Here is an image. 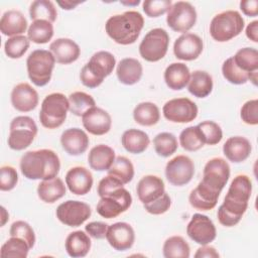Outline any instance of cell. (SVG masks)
I'll use <instances>...</instances> for the list:
<instances>
[{
  "label": "cell",
  "mask_w": 258,
  "mask_h": 258,
  "mask_svg": "<svg viewBox=\"0 0 258 258\" xmlns=\"http://www.w3.org/2000/svg\"><path fill=\"white\" fill-rule=\"evenodd\" d=\"M241 119L244 123L248 125L258 124V100L252 99L247 101L241 108L240 111Z\"/></svg>",
  "instance_id": "816d5d0a"
},
{
  "label": "cell",
  "mask_w": 258,
  "mask_h": 258,
  "mask_svg": "<svg viewBox=\"0 0 258 258\" xmlns=\"http://www.w3.org/2000/svg\"><path fill=\"white\" fill-rule=\"evenodd\" d=\"M252 194V182L248 175L238 174L231 181L223 204L219 207L217 217L225 227L236 226L248 208Z\"/></svg>",
  "instance_id": "6da1fadb"
},
{
  "label": "cell",
  "mask_w": 258,
  "mask_h": 258,
  "mask_svg": "<svg viewBox=\"0 0 258 258\" xmlns=\"http://www.w3.org/2000/svg\"><path fill=\"white\" fill-rule=\"evenodd\" d=\"M140 3L139 0H134V1H121V4L123 5H128V6H136Z\"/></svg>",
  "instance_id": "6125c7cd"
},
{
  "label": "cell",
  "mask_w": 258,
  "mask_h": 258,
  "mask_svg": "<svg viewBox=\"0 0 258 258\" xmlns=\"http://www.w3.org/2000/svg\"><path fill=\"white\" fill-rule=\"evenodd\" d=\"M108 227L109 225L104 222H91L85 226V231L90 237L100 240L106 238Z\"/></svg>",
  "instance_id": "11a10c76"
},
{
  "label": "cell",
  "mask_w": 258,
  "mask_h": 258,
  "mask_svg": "<svg viewBox=\"0 0 258 258\" xmlns=\"http://www.w3.org/2000/svg\"><path fill=\"white\" fill-rule=\"evenodd\" d=\"M66 195V185L61 178L53 177L41 180L37 186L38 198L46 203L53 204Z\"/></svg>",
  "instance_id": "d6a6232c"
},
{
  "label": "cell",
  "mask_w": 258,
  "mask_h": 258,
  "mask_svg": "<svg viewBox=\"0 0 258 258\" xmlns=\"http://www.w3.org/2000/svg\"><path fill=\"white\" fill-rule=\"evenodd\" d=\"M194 174V161L186 155H177L166 163L165 176L172 185L182 186L187 184Z\"/></svg>",
  "instance_id": "9a60e30c"
},
{
  "label": "cell",
  "mask_w": 258,
  "mask_h": 258,
  "mask_svg": "<svg viewBox=\"0 0 258 258\" xmlns=\"http://www.w3.org/2000/svg\"><path fill=\"white\" fill-rule=\"evenodd\" d=\"M55 64L53 54L46 49H35L26 59L27 75L29 80L37 87L47 85L51 79Z\"/></svg>",
  "instance_id": "52a82bcc"
},
{
  "label": "cell",
  "mask_w": 258,
  "mask_h": 258,
  "mask_svg": "<svg viewBox=\"0 0 258 258\" xmlns=\"http://www.w3.org/2000/svg\"><path fill=\"white\" fill-rule=\"evenodd\" d=\"M223 77L233 85H243L249 81V74L242 71L234 61L233 57L227 58L222 64Z\"/></svg>",
  "instance_id": "bcb514c9"
},
{
  "label": "cell",
  "mask_w": 258,
  "mask_h": 258,
  "mask_svg": "<svg viewBox=\"0 0 258 258\" xmlns=\"http://www.w3.org/2000/svg\"><path fill=\"white\" fill-rule=\"evenodd\" d=\"M164 82L173 91L184 89L190 79V72L183 62H172L164 71Z\"/></svg>",
  "instance_id": "83f0119b"
},
{
  "label": "cell",
  "mask_w": 258,
  "mask_h": 258,
  "mask_svg": "<svg viewBox=\"0 0 258 258\" xmlns=\"http://www.w3.org/2000/svg\"><path fill=\"white\" fill-rule=\"evenodd\" d=\"M90 143L87 133L80 128H69L61 133L60 144L63 150L73 156L86 152Z\"/></svg>",
  "instance_id": "7402d4cb"
},
{
  "label": "cell",
  "mask_w": 258,
  "mask_h": 258,
  "mask_svg": "<svg viewBox=\"0 0 258 258\" xmlns=\"http://www.w3.org/2000/svg\"><path fill=\"white\" fill-rule=\"evenodd\" d=\"M197 22L196 8L186 1L173 3L167 11L166 23L175 32L186 33Z\"/></svg>",
  "instance_id": "8fae6325"
},
{
  "label": "cell",
  "mask_w": 258,
  "mask_h": 258,
  "mask_svg": "<svg viewBox=\"0 0 258 258\" xmlns=\"http://www.w3.org/2000/svg\"><path fill=\"white\" fill-rule=\"evenodd\" d=\"M136 192L139 201L143 205L151 203L165 192L164 182L157 175H145L138 181Z\"/></svg>",
  "instance_id": "603a6c76"
},
{
  "label": "cell",
  "mask_w": 258,
  "mask_h": 258,
  "mask_svg": "<svg viewBox=\"0 0 258 258\" xmlns=\"http://www.w3.org/2000/svg\"><path fill=\"white\" fill-rule=\"evenodd\" d=\"M245 22L236 10H226L215 15L210 23V34L218 42H226L238 36Z\"/></svg>",
  "instance_id": "5b68a950"
},
{
  "label": "cell",
  "mask_w": 258,
  "mask_h": 258,
  "mask_svg": "<svg viewBox=\"0 0 258 258\" xmlns=\"http://www.w3.org/2000/svg\"><path fill=\"white\" fill-rule=\"evenodd\" d=\"M91 245L90 236L81 230L70 233L64 242L66 251L73 258L85 257L90 252Z\"/></svg>",
  "instance_id": "4dcf8cb0"
},
{
  "label": "cell",
  "mask_w": 258,
  "mask_h": 258,
  "mask_svg": "<svg viewBox=\"0 0 258 258\" xmlns=\"http://www.w3.org/2000/svg\"><path fill=\"white\" fill-rule=\"evenodd\" d=\"M252 145L243 136H233L226 140L223 145V153L228 160L234 163L245 161L251 154Z\"/></svg>",
  "instance_id": "d4e9b609"
},
{
  "label": "cell",
  "mask_w": 258,
  "mask_h": 258,
  "mask_svg": "<svg viewBox=\"0 0 258 258\" xmlns=\"http://www.w3.org/2000/svg\"><path fill=\"white\" fill-rule=\"evenodd\" d=\"M232 57L235 63L245 73L250 75L252 72L258 71V51L256 48H240Z\"/></svg>",
  "instance_id": "ab89813d"
},
{
  "label": "cell",
  "mask_w": 258,
  "mask_h": 258,
  "mask_svg": "<svg viewBox=\"0 0 258 258\" xmlns=\"http://www.w3.org/2000/svg\"><path fill=\"white\" fill-rule=\"evenodd\" d=\"M106 239L109 245L117 251L129 250L135 242V232L126 222H117L108 227Z\"/></svg>",
  "instance_id": "e0dca14e"
},
{
  "label": "cell",
  "mask_w": 258,
  "mask_h": 258,
  "mask_svg": "<svg viewBox=\"0 0 258 258\" xmlns=\"http://www.w3.org/2000/svg\"><path fill=\"white\" fill-rule=\"evenodd\" d=\"M1 217H2L1 226L3 227L5 225V223L9 220V214H8V212L6 211V209L4 207H1Z\"/></svg>",
  "instance_id": "94428289"
},
{
  "label": "cell",
  "mask_w": 258,
  "mask_h": 258,
  "mask_svg": "<svg viewBox=\"0 0 258 258\" xmlns=\"http://www.w3.org/2000/svg\"><path fill=\"white\" fill-rule=\"evenodd\" d=\"M53 36V25L46 20H34L27 29V37L36 44L48 42Z\"/></svg>",
  "instance_id": "d590c367"
},
{
  "label": "cell",
  "mask_w": 258,
  "mask_h": 258,
  "mask_svg": "<svg viewBox=\"0 0 258 258\" xmlns=\"http://www.w3.org/2000/svg\"><path fill=\"white\" fill-rule=\"evenodd\" d=\"M187 236L199 245H208L217 237L213 221L206 215L195 214L186 226Z\"/></svg>",
  "instance_id": "2e32d148"
},
{
  "label": "cell",
  "mask_w": 258,
  "mask_h": 258,
  "mask_svg": "<svg viewBox=\"0 0 258 258\" xmlns=\"http://www.w3.org/2000/svg\"><path fill=\"white\" fill-rule=\"evenodd\" d=\"M92 214L91 207L81 201H72L61 203L55 211L57 220L69 227H79L83 225Z\"/></svg>",
  "instance_id": "5bb4252c"
},
{
  "label": "cell",
  "mask_w": 258,
  "mask_h": 258,
  "mask_svg": "<svg viewBox=\"0 0 258 258\" xmlns=\"http://www.w3.org/2000/svg\"><path fill=\"white\" fill-rule=\"evenodd\" d=\"M115 158V151L112 147L105 144H99L90 150L88 162L92 169L96 171H105L111 167Z\"/></svg>",
  "instance_id": "f546056e"
},
{
  "label": "cell",
  "mask_w": 258,
  "mask_h": 258,
  "mask_svg": "<svg viewBox=\"0 0 258 258\" xmlns=\"http://www.w3.org/2000/svg\"><path fill=\"white\" fill-rule=\"evenodd\" d=\"M115 66L116 58L111 52L106 50L97 51L82 68L80 80L89 89L97 88L104 82L105 78L111 75Z\"/></svg>",
  "instance_id": "277c9868"
},
{
  "label": "cell",
  "mask_w": 258,
  "mask_h": 258,
  "mask_svg": "<svg viewBox=\"0 0 258 258\" xmlns=\"http://www.w3.org/2000/svg\"><path fill=\"white\" fill-rule=\"evenodd\" d=\"M29 250V245L23 239L11 237L2 245L0 256L3 258H26Z\"/></svg>",
  "instance_id": "b9f144b4"
},
{
  "label": "cell",
  "mask_w": 258,
  "mask_h": 258,
  "mask_svg": "<svg viewBox=\"0 0 258 258\" xmlns=\"http://www.w3.org/2000/svg\"><path fill=\"white\" fill-rule=\"evenodd\" d=\"M204 48L203 39L195 33H182L173 43V53L176 58L181 60L197 59Z\"/></svg>",
  "instance_id": "ac0fdd59"
},
{
  "label": "cell",
  "mask_w": 258,
  "mask_h": 258,
  "mask_svg": "<svg viewBox=\"0 0 258 258\" xmlns=\"http://www.w3.org/2000/svg\"><path fill=\"white\" fill-rule=\"evenodd\" d=\"M9 234L11 237H18L23 239L30 247V249L35 244V233L32 229V227L25 221H15L12 223Z\"/></svg>",
  "instance_id": "c3c4849f"
},
{
  "label": "cell",
  "mask_w": 258,
  "mask_h": 258,
  "mask_svg": "<svg viewBox=\"0 0 258 258\" xmlns=\"http://www.w3.org/2000/svg\"><path fill=\"white\" fill-rule=\"evenodd\" d=\"M153 145L155 152L161 157L172 155L178 147L175 135L170 132L158 133L153 139Z\"/></svg>",
  "instance_id": "7bdbcfd3"
},
{
  "label": "cell",
  "mask_w": 258,
  "mask_h": 258,
  "mask_svg": "<svg viewBox=\"0 0 258 258\" xmlns=\"http://www.w3.org/2000/svg\"><path fill=\"white\" fill-rule=\"evenodd\" d=\"M124 186V184L116 177L108 174L107 176L103 177L98 184V188H97V192L98 196L100 198H103L107 195H109L110 192L114 191L115 189Z\"/></svg>",
  "instance_id": "db71d44e"
},
{
  "label": "cell",
  "mask_w": 258,
  "mask_h": 258,
  "mask_svg": "<svg viewBox=\"0 0 258 258\" xmlns=\"http://www.w3.org/2000/svg\"><path fill=\"white\" fill-rule=\"evenodd\" d=\"M82 123L90 134L101 136L110 131L112 118L107 111L95 106L82 116Z\"/></svg>",
  "instance_id": "d6986e66"
},
{
  "label": "cell",
  "mask_w": 258,
  "mask_h": 258,
  "mask_svg": "<svg viewBox=\"0 0 258 258\" xmlns=\"http://www.w3.org/2000/svg\"><path fill=\"white\" fill-rule=\"evenodd\" d=\"M29 15L31 20H46L53 23L57 18V11L53 2L48 0H36L30 4Z\"/></svg>",
  "instance_id": "74e56055"
},
{
  "label": "cell",
  "mask_w": 258,
  "mask_h": 258,
  "mask_svg": "<svg viewBox=\"0 0 258 258\" xmlns=\"http://www.w3.org/2000/svg\"><path fill=\"white\" fill-rule=\"evenodd\" d=\"M70 104V112L76 116L82 117L87 111L96 106L94 98L81 91L74 92L68 97Z\"/></svg>",
  "instance_id": "60d3db41"
},
{
  "label": "cell",
  "mask_w": 258,
  "mask_h": 258,
  "mask_svg": "<svg viewBox=\"0 0 258 258\" xmlns=\"http://www.w3.org/2000/svg\"><path fill=\"white\" fill-rule=\"evenodd\" d=\"M132 205V196L124 187H119L109 195L100 198L97 213L105 219H113L126 212Z\"/></svg>",
  "instance_id": "30bf717a"
},
{
  "label": "cell",
  "mask_w": 258,
  "mask_h": 258,
  "mask_svg": "<svg viewBox=\"0 0 258 258\" xmlns=\"http://www.w3.org/2000/svg\"><path fill=\"white\" fill-rule=\"evenodd\" d=\"M171 5L170 0H145L142 3L144 13L151 18L163 15L170 9Z\"/></svg>",
  "instance_id": "681fc988"
},
{
  "label": "cell",
  "mask_w": 258,
  "mask_h": 258,
  "mask_svg": "<svg viewBox=\"0 0 258 258\" xmlns=\"http://www.w3.org/2000/svg\"><path fill=\"white\" fill-rule=\"evenodd\" d=\"M230 165L221 157L210 159L203 171V178L200 181L210 189L221 194L230 177Z\"/></svg>",
  "instance_id": "7c38bea8"
},
{
  "label": "cell",
  "mask_w": 258,
  "mask_h": 258,
  "mask_svg": "<svg viewBox=\"0 0 258 258\" xmlns=\"http://www.w3.org/2000/svg\"><path fill=\"white\" fill-rule=\"evenodd\" d=\"M163 116L173 123H188L198 117L197 104L188 98H175L167 101L162 108Z\"/></svg>",
  "instance_id": "4fadbf2b"
},
{
  "label": "cell",
  "mask_w": 258,
  "mask_h": 258,
  "mask_svg": "<svg viewBox=\"0 0 258 258\" xmlns=\"http://www.w3.org/2000/svg\"><path fill=\"white\" fill-rule=\"evenodd\" d=\"M121 143L126 151L133 154L144 152L149 146L150 139L147 133L142 130L131 128L122 134Z\"/></svg>",
  "instance_id": "1f68e13d"
},
{
  "label": "cell",
  "mask_w": 258,
  "mask_h": 258,
  "mask_svg": "<svg viewBox=\"0 0 258 258\" xmlns=\"http://www.w3.org/2000/svg\"><path fill=\"white\" fill-rule=\"evenodd\" d=\"M27 20L19 10L6 11L0 20V30L3 35L16 36L22 35L27 29Z\"/></svg>",
  "instance_id": "4316f807"
},
{
  "label": "cell",
  "mask_w": 258,
  "mask_h": 258,
  "mask_svg": "<svg viewBox=\"0 0 258 258\" xmlns=\"http://www.w3.org/2000/svg\"><path fill=\"white\" fill-rule=\"evenodd\" d=\"M37 125L29 116H17L12 119L7 143L12 150L20 151L27 148L37 134Z\"/></svg>",
  "instance_id": "ba28073f"
},
{
  "label": "cell",
  "mask_w": 258,
  "mask_h": 258,
  "mask_svg": "<svg viewBox=\"0 0 258 258\" xmlns=\"http://www.w3.org/2000/svg\"><path fill=\"white\" fill-rule=\"evenodd\" d=\"M68 111H70L69 99L61 93H51L41 103L40 124L47 129L58 128L66 121Z\"/></svg>",
  "instance_id": "8992f818"
},
{
  "label": "cell",
  "mask_w": 258,
  "mask_h": 258,
  "mask_svg": "<svg viewBox=\"0 0 258 258\" xmlns=\"http://www.w3.org/2000/svg\"><path fill=\"white\" fill-rule=\"evenodd\" d=\"M18 182V173L13 166L4 165L0 168V189L9 191L13 189Z\"/></svg>",
  "instance_id": "f907efd6"
},
{
  "label": "cell",
  "mask_w": 258,
  "mask_h": 258,
  "mask_svg": "<svg viewBox=\"0 0 258 258\" xmlns=\"http://www.w3.org/2000/svg\"><path fill=\"white\" fill-rule=\"evenodd\" d=\"M246 36L253 42H258V20L250 22L246 27Z\"/></svg>",
  "instance_id": "680465c9"
},
{
  "label": "cell",
  "mask_w": 258,
  "mask_h": 258,
  "mask_svg": "<svg viewBox=\"0 0 258 258\" xmlns=\"http://www.w3.org/2000/svg\"><path fill=\"white\" fill-rule=\"evenodd\" d=\"M213 78L205 71H195L190 74V79L187 84L188 92L197 98H206L213 91Z\"/></svg>",
  "instance_id": "836d02e7"
},
{
  "label": "cell",
  "mask_w": 258,
  "mask_h": 258,
  "mask_svg": "<svg viewBox=\"0 0 258 258\" xmlns=\"http://www.w3.org/2000/svg\"><path fill=\"white\" fill-rule=\"evenodd\" d=\"M63 10H72V9H75L79 4H81L80 1H77V2H74V1H57L56 2Z\"/></svg>",
  "instance_id": "91938a15"
},
{
  "label": "cell",
  "mask_w": 258,
  "mask_h": 258,
  "mask_svg": "<svg viewBox=\"0 0 258 258\" xmlns=\"http://www.w3.org/2000/svg\"><path fill=\"white\" fill-rule=\"evenodd\" d=\"M162 253L165 258H188L190 248L181 236H171L165 240Z\"/></svg>",
  "instance_id": "8d00e7d4"
},
{
  "label": "cell",
  "mask_w": 258,
  "mask_h": 258,
  "mask_svg": "<svg viewBox=\"0 0 258 258\" xmlns=\"http://www.w3.org/2000/svg\"><path fill=\"white\" fill-rule=\"evenodd\" d=\"M21 173L27 179H50L56 177L60 169L58 155L51 149L30 150L20 159Z\"/></svg>",
  "instance_id": "7a4b0ae2"
},
{
  "label": "cell",
  "mask_w": 258,
  "mask_h": 258,
  "mask_svg": "<svg viewBox=\"0 0 258 258\" xmlns=\"http://www.w3.org/2000/svg\"><path fill=\"white\" fill-rule=\"evenodd\" d=\"M179 144L186 151H198L205 143L197 126H189L183 129L179 134Z\"/></svg>",
  "instance_id": "f6af8a7d"
},
{
  "label": "cell",
  "mask_w": 258,
  "mask_h": 258,
  "mask_svg": "<svg viewBox=\"0 0 258 258\" xmlns=\"http://www.w3.org/2000/svg\"><path fill=\"white\" fill-rule=\"evenodd\" d=\"M49 51L53 54L56 62L69 64L79 58L81 48L73 39L61 37L53 40L50 43Z\"/></svg>",
  "instance_id": "cb8c5ba5"
},
{
  "label": "cell",
  "mask_w": 258,
  "mask_h": 258,
  "mask_svg": "<svg viewBox=\"0 0 258 258\" xmlns=\"http://www.w3.org/2000/svg\"><path fill=\"white\" fill-rule=\"evenodd\" d=\"M143 68L141 62L133 57L122 58L117 64L116 75L119 82L126 86L138 83L142 77Z\"/></svg>",
  "instance_id": "484cf974"
},
{
  "label": "cell",
  "mask_w": 258,
  "mask_h": 258,
  "mask_svg": "<svg viewBox=\"0 0 258 258\" xmlns=\"http://www.w3.org/2000/svg\"><path fill=\"white\" fill-rule=\"evenodd\" d=\"M30 40L25 35L9 37L4 43V52L9 58H20L29 48Z\"/></svg>",
  "instance_id": "ee69618b"
},
{
  "label": "cell",
  "mask_w": 258,
  "mask_h": 258,
  "mask_svg": "<svg viewBox=\"0 0 258 258\" xmlns=\"http://www.w3.org/2000/svg\"><path fill=\"white\" fill-rule=\"evenodd\" d=\"M240 9L249 17H256L258 14V1L257 0H243L240 2Z\"/></svg>",
  "instance_id": "9f6ffc18"
},
{
  "label": "cell",
  "mask_w": 258,
  "mask_h": 258,
  "mask_svg": "<svg viewBox=\"0 0 258 258\" xmlns=\"http://www.w3.org/2000/svg\"><path fill=\"white\" fill-rule=\"evenodd\" d=\"M107 171L108 174L118 178L123 184L129 183L134 177V166L125 156H117Z\"/></svg>",
  "instance_id": "f35d334b"
},
{
  "label": "cell",
  "mask_w": 258,
  "mask_h": 258,
  "mask_svg": "<svg viewBox=\"0 0 258 258\" xmlns=\"http://www.w3.org/2000/svg\"><path fill=\"white\" fill-rule=\"evenodd\" d=\"M134 121L141 126H153L160 119L159 108L151 102H141L133 110Z\"/></svg>",
  "instance_id": "e575fe53"
},
{
  "label": "cell",
  "mask_w": 258,
  "mask_h": 258,
  "mask_svg": "<svg viewBox=\"0 0 258 258\" xmlns=\"http://www.w3.org/2000/svg\"><path fill=\"white\" fill-rule=\"evenodd\" d=\"M64 179L69 190L77 196H85L89 194L94 182L91 171L84 166L70 168Z\"/></svg>",
  "instance_id": "44dd1931"
},
{
  "label": "cell",
  "mask_w": 258,
  "mask_h": 258,
  "mask_svg": "<svg viewBox=\"0 0 258 258\" xmlns=\"http://www.w3.org/2000/svg\"><path fill=\"white\" fill-rule=\"evenodd\" d=\"M170 206H171V199L166 192H164L161 197H159L155 201L143 205L144 210L151 215H162L169 210Z\"/></svg>",
  "instance_id": "f5cc1de1"
},
{
  "label": "cell",
  "mask_w": 258,
  "mask_h": 258,
  "mask_svg": "<svg viewBox=\"0 0 258 258\" xmlns=\"http://www.w3.org/2000/svg\"><path fill=\"white\" fill-rule=\"evenodd\" d=\"M169 35L163 28L149 30L139 44V53L143 59L155 62L162 59L168 49Z\"/></svg>",
  "instance_id": "9c48e42d"
},
{
  "label": "cell",
  "mask_w": 258,
  "mask_h": 258,
  "mask_svg": "<svg viewBox=\"0 0 258 258\" xmlns=\"http://www.w3.org/2000/svg\"><path fill=\"white\" fill-rule=\"evenodd\" d=\"M219 197V192H216L205 186L203 183L199 182L197 187L190 191L188 196V202L190 206L196 210L210 211L216 207Z\"/></svg>",
  "instance_id": "f1b7e54d"
},
{
  "label": "cell",
  "mask_w": 258,
  "mask_h": 258,
  "mask_svg": "<svg viewBox=\"0 0 258 258\" xmlns=\"http://www.w3.org/2000/svg\"><path fill=\"white\" fill-rule=\"evenodd\" d=\"M219 256L218 251L214 247L208 245H202V247H200L195 253L196 258H218Z\"/></svg>",
  "instance_id": "6f0895ef"
},
{
  "label": "cell",
  "mask_w": 258,
  "mask_h": 258,
  "mask_svg": "<svg viewBox=\"0 0 258 258\" xmlns=\"http://www.w3.org/2000/svg\"><path fill=\"white\" fill-rule=\"evenodd\" d=\"M11 104L19 112H30L38 105V93L28 83H20L11 91Z\"/></svg>",
  "instance_id": "ffe728a7"
},
{
  "label": "cell",
  "mask_w": 258,
  "mask_h": 258,
  "mask_svg": "<svg viewBox=\"0 0 258 258\" xmlns=\"http://www.w3.org/2000/svg\"><path fill=\"white\" fill-rule=\"evenodd\" d=\"M202 139L205 144L216 145L223 138V131L221 126L214 121H203L197 125Z\"/></svg>",
  "instance_id": "7dc6e473"
},
{
  "label": "cell",
  "mask_w": 258,
  "mask_h": 258,
  "mask_svg": "<svg viewBox=\"0 0 258 258\" xmlns=\"http://www.w3.org/2000/svg\"><path fill=\"white\" fill-rule=\"evenodd\" d=\"M144 26V18L138 11L129 10L111 16L105 24L108 36L116 43L129 45L134 43Z\"/></svg>",
  "instance_id": "3957f363"
}]
</instances>
